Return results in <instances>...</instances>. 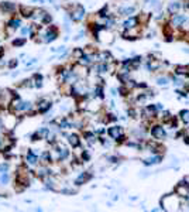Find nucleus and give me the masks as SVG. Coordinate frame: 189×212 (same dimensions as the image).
Listing matches in <instances>:
<instances>
[{
  "instance_id": "nucleus-34",
  "label": "nucleus",
  "mask_w": 189,
  "mask_h": 212,
  "mask_svg": "<svg viewBox=\"0 0 189 212\" xmlns=\"http://www.w3.org/2000/svg\"><path fill=\"white\" fill-rule=\"evenodd\" d=\"M83 54H85V49H83V48H80V47H78V48H75L73 51H72V58L78 61V59H79L80 57H82Z\"/></svg>"
},
{
  "instance_id": "nucleus-8",
  "label": "nucleus",
  "mask_w": 189,
  "mask_h": 212,
  "mask_svg": "<svg viewBox=\"0 0 189 212\" xmlns=\"http://www.w3.org/2000/svg\"><path fill=\"white\" fill-rule=\"evenodd\" d=\"M21 18L20 17H16V16H11L8 18L7 21H6V25H4V33L6 35H13V34L18 31L20 28H21Z\"/></svg>"
},
{
  "instance_id": "nucleus-19",
  "label": "nucleus",
  "mask_w": 189,
  "mask_h": 212,
  "mask_svg": "<svg viewBox=\"0 0 189 212\" xmlns=\"http://www.w3.org/2000/svg\"><path fill=\"white\" fill-rule=\"evenodd\" d=\"M76 62H79V64H82V65H85V66L89 68V66H92L94 62H96V61H94V54L92 55V54H86V52H85Z\"/></svg>"
},
{
  "instance_id": "nucleus-6",
  "label": "nucleus",
  "mask_w": 189,
  "mask_h": 212,
  "mask_svg": "<svg viewBox=\"0 0 189 212\" xmlns=\"http://www.w3.org/2000/svg\"><path fill=\"white\" fill-rule=\"evenodd\" d=\"M107 136L113 139L114 141H117V143H126V134H124V129L121 127V126H118V124H114V126H110L107 130Z\"/></svg>"
},
{
  "instance_id": "nucleus-13",
  "label": "nucleus",
  "mask_w": 189,
  "mask_h": 212,
  "mask_svg": "<svg viewBox=\"0 0 189 212\" xmlns=\"http://www.w3.org/2000/svg\"><path fill=\"white\" fill-rule=\"evenodd\" d=\"M141 35V24L137 25V27H133V28H127L123 31V38L124 40H137L138 37Z\"/></svg>"
},
{
  "instance_id": "nucleus-50",
  "label": "nucleus",
  "mask_w": 189,
  "mask_h": 212,
  "mask_svg": "<svg viewBox=\"0 0 189 212\" xmlns=\"http://www.w3.org/2000/svg\"><path fill=\"white\" fill-rule=\"evenodd\" d=\"M183 88H185V89L188 90V93H189V82H188V83H185V85H183Z\"/></svg>"
},
{
  "instance_id": "nucleus-9",
  "label": "nucleus",
  "mask_w": 189,
  "mask_h": 212,
  "mask_svg": "<svg viewBox=\"0 0 189 212\" xmlns=\"http://www.w3.org/2000/svg\"><path fill=\"white\" fill-rule=\"evenodd\" d=\"M39 151H37L35 148H28L27 154L24 155V164L27 167H35L39 164Z\"/></svg>"
},
{
  "instance_id": "nucleus-29",
  "label": "nucleus",
  "mask_w": 189,
  "mask_h": 212,
  "mask_svg": "<svg viewBox=\"0 0 189 212\" xmlns=\"http://www.w3.org/2000/svg\"><path fill=\"white\" fill-rule=\"evenodd\" d=\"M27 42V38L25 37H16L14 40L11 41V44H13V47H16V48H20V47H24V44Z\"/></svg>"
},
{
  "instance_id": "nucleus-42",
  "label": "nucleus",
  "mask_w": 189,
  "mask_h": 212,
  "mask_svg": "<svg viewBox=\"0 0 189 212\" xmlns=\"http://www.w3.org/2000/svg\"><path fill=\"white\" fill-rule=\"evenodd\" d=\"M173 83L176 85V86H183L185 83H183V79H182L181 76L179 78H173Z\"/></svg>"
},
{
  "instance_id": "nucleus-15",
  "label": "nucleus",
  "mask_w": 189,
  "mask_h": 212,
  "mask_svg": "<svg viewBox=\"0 0 189 212\" xmlns=\"http://www.w3.org/2000/svg\"><path fill=\"white\" fill-rule=\"evenodd\" d=\"M0 8L6 13V14H8V16H13L16 11H18V4L17 3H14V1H0Z\"/></svg>"
},
{
  "instance_id": "nucleus-33",
  "label": "nucleus",
  "mask_w": 189,
  "mask_h": 212,
  "mask_svg": "<svg viewBox=\"0 0 189 212\" xmlns=\"http://www.w3.org/2000/svg\"><path fill=\"white\" fill-rule=\"evenodd\" d=\"M138 21H140V24H144V25H147V23H148V20H150V14L148 13H140L138 14Z\"/></svg>"
},
{
  "instance_id": "nucleus-38",
  "label": "nucleus",
  "mask_w": 189,
  "mask_h": 212,
  "mask_svg": "<svg viewBox=\"0 0 189 212\" xmlns=\"http://www.w3.org/2000/svg\"><path fill=\"white\" fill-rule=\"evenodd\" d=\"M30 31H31V24L30 25H21V28H20V33L23 37L25 35H30Z\"/></svg>"
},
{
  "instance_id": "nucleus-10",
  "label": "nucleus",
  "mask_w": 189,
  "mask_h": 212,
  "mask_svg": "<svg viewBox=\"0 0 189 212\" xmlns=\"http://www.w3.org/2000/svg\"><path fill=\"white\" fill-rule=\"evenodd\" d=\"M186 23H189V17L186 14H179V13L173 14L169 21V24L173 28H182V30H186Z\"/></svg>"
},
{
  "instance_id": "nucleus-12",
  "label": "nucleus",
  "mask_w": 189,
  "mask_h": 212,
  "mask_svg": "<svg viewBox=\"0 0 189 212\" xmlns=\"http://www.w3.org/2000/svg\"><path fill=\"white\" fill-rule=\"evenodd\" d=\"M52 107V102L48 98H41L37 100V106H35V110L39 114H45L48 110H51Z\"/></svg>"
},
{
  "instance_id": "nucleus-1",
  "label": "nucleus",
  "mask_w": 189,
  "mask_h": 212,
  "mask_svg": "<svg viewBox=\"0 0 189 212\" xmlns=\"http://www.w3.org/2000/svg\"><path fill=\"white\" fill-rule=\"evenodd\" d=\"M8 112L13 114H17L20 117H24L27 113L34 114L37 113V110L34 109V105H32L30 100H23L20 96H14L11 99L10 105H8Z\"/></svg>"
},
{
  "instance_id": "nucleus-32",
  "label": "nucleus",
  "mask_w": 189,
  "mask_h": 212,
  "mask_svg": "<svg viewBox=\"0 0 189 212\" xmlns=\"http://www.w3.org/2000/svg\"><path fill=\"white\" fill-rule=\"evenodd\" d=\"M17 86H18V88H24V89H25V88H32L34 85H32V79H31V78H27V79H23V81L20 82Z\"/></svg>"
},
{
  "instance_id": "nucleus-28",
  "label": "nucleus",
  "mask_w": 189,
  "mask_h": 212,
  "mask_svg": "<svg viewBox=\"0 0 189 212\" xmlns=\"http://www.w3.org/2000/svg\"><path fill=\"white\" fill-rule=\"evenodd\" d=\"M175 73L178 76H188L189 78V65H176L175 66Z\"/></svg>"
},
{
  "instance_id": "nucleus-7",
  "label": "nucleus",
  "mask_w": 189,
  "mask_h": 212,
  "mask_svg": "<svg viewBox=\"0 0 189 212\" xmlns=\"http://www.w3.org/2000/svg\"><path fill=\"white\" fill-rule=\"evenodd\" d=\"M93 37L99 41V42L104 44V45H110L111 42L114 41V33L111 31L110 28H107V27H104V28H102V30H99Z\"/></svg>"
},
{
  "instance_id": "nucleus-26",
  "label": "nucleus",
  "mask_w": 189,
  "mask_h": 212,
  "mask_svg": "<svg viewBox=\"0 0 189 212\" xmlns=\"http://www.w3.org/2000/svg\"><path fill=\"white\" fill-rule=\"evenodd\" d=\"M182 8V3L181 1H172V3H169L168 4V7H166V11L173 16V14H176V13H179V10Z\"/></svg>"
},
{
  "instance_id": "nucleus-52",
  "label": "nucleus",
  "mask_w": 189,
  "mask_h": 212,
  "mask_svg": "<svg viewBox=\"0 0 189 212\" xmlns=\"http://www.w3.org/2000/svg\"><path fill=\"white\" fill-rule=\"evenodd\" d=\"M48 3H54V1H56V0H47Z\"/></svg>"
},
{
  "instance_id": "nucleus-48",
  "label": "nucleus",
  "mask_w": 189,
  "mask_h": 212,
  "mask_svg": "<svg viewBox=\"0 0 189 212\" xmlns=\"http://www.w3.org/2000/svg\"><path fill=\"white\" fill-rule=\"evenodd\" d=\"M183 182H185V184H186V185L189 187V175H186V177L183 178Z\"/></svg>"
},
{
  "instance_id": "nucleus-14",
  "label": "nucleus",
  "mask_w": 189,
  "mask_h": 212,
  "mask_svg": "<svg viewBox=\"0 0 189 212\" xmlns=\"http://www.w3.org/2000/svg\"><path fill=\"white\" fill-rule=\"evenodd\" d=\"M49 134H51V129H49V127H39L38 130H35L31 134V140H32V141L47 140Z\"/></svg>"
},
{
  "instance_id": "nucleus-27",
  "label": "nucleus",
  "mask_w": 189,
  "mask_h": 212,
  "mask_svg": "<svg viewBox=\"0 0 189 212\" xmlns=\"http://www.w3.org/2000/svg\"><path fill=\"white\" fill-rule=\"evenodd\" d=\"M32 79V85H34V88H42V85H44V76H42V73L39 72H35L34 75L31 76Z\"/></svg>"
},
{
  "instance_id": "nucleus-4",
  "label": "nucleus",
  "mask_w": 189,
  "mask_h": 212,
  "mask_svg": "<svg viewBox=\"0 0 189 212\" xmlns=\"http://www.w3.org/2000/svg\"><path fill=\"white\" fill-rule=\"evenodd\" d=\"M31 20L39 25H48L51 24V21H52V16H51L49 11L44 10V8H35Z\"/></svg>"
},
{
  "instance_id": "nucleus-39",
  "label": "nucleus",
  "mask_w": 189,
  "mask_h": 212,
  "mask_svg": "<svg viewBox=\"0 0 189 212\" xmlns=\"http://www.w3.org/2000/svg\"><path fill=\"white\" fill-rule=\"evenodd\" d=\"M17 65H18V59H17V58H11V59L7 62V68H10V69L17 68Z\"/></svg>"
},
{
  "instance_id": "nucleus-16",
  "label": "nucleus",
  "mask_w": 189,
  "mask_h": 212,
  "mask_svg": "<svg viewBox=\"0 0 189 212\" xmlns=\"http://www.w3.org/2000/svg\"><path fill=\"white\" fill-rule=\"evenodd\" d=\"M94 61L96 62H113V57L109 51H97L94 54Z\"/></svg>"
},
{
  "instance_id": "nucleus-37",
  "label": "nucleus",
  "mask_w": 189,
  "mask_h": 212,
  "mask_svg": "<svg viewBox=\"0 0 189 212\" xmlns=\"http://www.w3.org/2000/svg\"><path fill=\"white\" fill-rule=\"evenodd\" d=\"M58 192L65 194V195H73V194H76V189L75 188H59Z\"/></svg>"
},
{
  "instance_id": "nucleus-25",
  "label": "nucleus",
  "mask_w": 189,
  "mask_h": 212,
  "mask_svg": "<svg viewBox=\"0 0 189 212\" xmlns=\"http://www.w3.org/2000/svg\"><path fill=\"white\" fill-rule=\"evenodd\" d=\"M52 153L49 150H45L39 154V164H44V165H48V164L52 163Z\"/></svg>"
},
{
  "instance_id": "nucleus-3",
  "label": "nucleus",
  "mask_w": 189,
  "mask_h": 212,
  "mask_svg": "<svg viewBox=\"0 0 189 212\" xmlns=\"http://www.w3.org/2000/svg\"><path fill=\"white\" fill-rule=\"evenodd\" d=\"M161 206L165 211H178V209H181L179 206H182L181 196L178 195L176 192L171 194V195H165L161 199Z\"/></svg>"
},
{
  "instance_id": "nucleus-47",
  "label": "nucleus",
  "mask_w": 189,
  "mask_h": 212,
  "mask_svg": "<svg viewBox=\"0 0 189 212\" xmlns=\"http://www.w3.org/2000/svg\"><path fill=\"white\" fill-rule=\"evenodd\" d=\"M4 51H6V49H4V47H1V45H0V59H1V57H3Z\"/></svg>"
},
{
  "instance_id": "nucleus-49",
  "label": "nucleus",
  "mask_w": 189,
  "mask_h": 212,
  "mask_svg": "<svg viewBox=\"0 0 189 212\" xmlns=\"http://www.w3.org/2000/svg\"><path fill=\"white\" fill-rule=\"evenodd\" d=\"M0 130H4V123H3V119H0Z\"/></svg>"
},
{
  "instance_id": "nucleus-18",
  "label": "nucleus",
  "mask_w": 189,
  "mask_h": 212,
  "mask_svg": "<svg viewBox=\"0 0 189 212\" xmlns=\"http://www.w3.org/2000/svg\"><path fill=\"white\" fill-rule=\"evenodd\" d=\"M90 178H92V174H90L89 171H83V172H80L78 177L75 178V182H73V184H75L76 187H80V185L86 184Z\"/></svg>"
},
{
  "instance_id": "nucleus-5",
  "label": "nucleus",
  "mask_w": 189,
  "mask_h": 212,
  "mask_svg": "<svg viewBox=\"0 0 189 212\" xmlns=\"http://www.w3.org/2000/svg\"><path fill=\"white\" fill-rule=\"evenodd\" d=\"M68 13H69L71 21H73V23H80L86 17V10L82 4H72L71 8L68 10Z\"/></svg>"
},
{
  "instance_id": "nucleus-51",
  "label": "nucleus",
  "mask_w": 189,
  "mask_h": 212,
  "mask_svg": "<svg viewBox=\"0 0 189 212\" xmlns=\"http://www.w3.org/2000/svg\"><path fill=\"white\" fill-rule=\"evenodd\" d=\"M111 95H113V96H116V95H117V90H116V89H111Z\"/></svg>"
},
{
  "instance_id": "nucleus-23",
  "label": "nucleus",
  "mask_w": 189,
  "mask_h": 212,
  "mask_svg": "<svg viewBox=\"0 0 189 212\" xmlns=\"http://www.w3.org/2000/svg\"><path fill=\"white\" fill-rule=\"evenodd\" d=\"M137 25H140V21H138V17L137 16H130L123 21V28H124V30L133 28V27H137Z\"/></svg>"
},
{
  "instance_id": "nucleus-21",
  "label": "nucleus",
  "mask_w": 189,
  "mask_h": 212,
  "mask_svg": "<svg viewBox=\"0 0 189 212\" xmlns=\"http://www.w3.org/2000/svg\"><path fill=\"white\" fill-rule=\"evenodd\" d=\"M100 107H102V105H100V99L93 98L92 100H87L86 110H89V112H93V113H96V112H99V110H100Z\"/></svg>"
},
{
  "instance_id": "nucleus-44",
  "label": "nucleus",
  "mask_w": 189,
  "mask_h": 212,
  "mask_svg": "<svg viewBox=\"0 0 189 212\" xmlns=\"http://www.w3.org/2000/svg\"><path fill=\"white\" fill-rule=\"evenodd\" d=\"M107 160H109L110 163H117L118 157H116V155H110V157H107Z\"/></svg>"
},
{
  "instance_id": "nucleus-40",
  "label": "nucleus",
  "mask_w": 189,
  "mask_h": 212,
  "mask_svg": "<svg viewBox=\"0 0 189 212\" xmlns=\"http://www.w3.org/2000/svg\"><path fill=\"white\" fill-rule=\"evenodd\" d=\"M8 168H10V164L7 161H3V163H0V172H7Z\"/></svg>"
},
{
  "instance_id": "nucleus-46",
  "label": "nucleus",
  "mask_w": 189,
  "mask_h": 212,
  "mask_svg": "<svg viewBox=\"0 0 189 212\" xmlns=\"http://www.w3.org/2000/svg\"><path fill=\"white\" fill-rule=\"evenodd\" d=\"M32 3H38V4H42V3H45L47 0H31Z\"/></svg>"
},
{
  "instance_id": "nucleus-11",
  "label": "nucleus",
  "mask_w": 189,
  "mask_h": 212,
  "mask_svg": "<svg viewBox=\"0 0 189 212\" xmlns=\"http://www.w3.org/2000/svg\"><path fill=\"white\" fill-rule=\"evenodd\" d=\"M150 134L152 136V139L157 140V141H161L166 137V131L161 124H152L150 129Z\"/></svg>"
},
{
  "instance_id": "nucleus-20",
  "label": "nucleus",
  "mask_w": 189,
  "mask_h": 212,
  "mask_svg": "<svg viewBox=\"0 0 189 212\" xmlns=\"http://www.w3.org/2000/svg\"><path fill=\"white\" fill-rule=\"evenodd\" d=\"M66 140H68V143H69V146H71L72 148H79V147H80V137H79V134H76V133L66 134Z\"/></svg>"
},
{
  "instance_id": "nucleus-36",
  "label": "nucleus",
  "mask_w": 189,
  "mask_h": 212,
  "mask_svg": "<svg viewBox=\"0 0 189 212\" xmlns=\"http://www.w3.org/2000/svg\"><path fill=\"white\" fill-rule=\"evenodd\" d=\"M179 117H181L182 122L188 124V123H189V110H188V109H183V110H181V112H179Z\"/></svg>"
},
{
  "instance_id": "nucleus-31",
  "label": "nucleus",
  "mask_w": 189,
  "mask_h": 212,
  "mask_svg": "<svg viewBox=\"0 0 189 212\" xmlns=\"http://www.w3.org/2000/svg\"><path fill=\"white\" fill-rule=\"evenodd\" d=\"M148 6H150L154 11H158V10H161V7H162V4H161L159 0H148Z\"/></svg>"
},
{
  "instance_id": "nucleus-45",
  "label": "nucleus",
  "mask_w": 189,
  "mask_h": 212,
  "mask_svg": "<svg viewBox=\"0 0 189 212\" xmlns=\"http://www.w3.org/2000/svg\"><path fill=\"white\" fill-rule=\"evenodd\" d=\"M35 62H37V58H31V59H30L28 62L25 61V66H31L32 64H35Z\"/></svg>"
},
{
  "instance_id": "nucleus-22",
  "label": "nucleus",
  "mask_w": 189,
  "mask_h": 212,
  "mask_svg": "<svg viewBox=\"0 0 189 212\" xmlns=\"http://www.w3.org/2000/svg\"><path fill=\"white\" fill-rule=\"evenodd\" d=\"M175 192L181 196V198H188L189 196V187L182 181V182H179V184L175 187Z\"/></svg>"
},
{
  "instance_id": "nucleus-2",
  "label": "nucleus",
  "mask_w": 189,
  "mask_h": 212,
  "mask_svg": "<svg viewBox=\"0 0 189 212\" xmlns=\"http://www.w3.org/2000/svg\"><path fill=\"white\" fill-rule=\"evenodd\" d=\"M58 35H59L58 27L54 24H48L44 30H41V27H39V31L34 40L39 41V42H44V44H51V42H54L58 38Z\"/></svg>"
},
{
  "instance_id": "nucleus-41",
  "label": "nucleus",
  "mask_w": 189,
  "mask_h": 212,
  "mask_svg": "<svg viewBox=\"0 0 189 212\" xmlns=\"http://www.w3.org/2000/svg\"><path fill=\"white\" fill-rule=\"evenodd\" d=\"M51 51H52V52H59V54H61V52H65V51H66V47H65V45L54 47V48H51Z\"/></svg>"
},
{
  "instance_id": "nucleus-24",
  "label": "nucleus",
  "mask_w": 189,
  "mask_h": 212,
  "mask_svg": "<svg viewBox=\"0 0 189 212\" xmlns=\"http://www.w3.org/2000/svg\"><path fill=\"white\" fill-rule=\"evenodd\" d=\"M162 161V155L161 154H152L151 157H147V158H144L142 160V163H144V165H155V164H159Z\"/></svg>"
},
{
  "instance_id": "nucleus-35",
  "label": "nucleus",
  "mask_w": 189,
  "mask_h": 212,
  "mask_svg": "<svg viewBox=\"0 0 189 212\" xmlns=\"http://www.w3.org/2000/svg\"><path fill=\"white\" fill-rule=\"evenodd\" d=\"M8 182H10L8 171L7 172H0V184H1V185H7Z\"/></svg>"
},
{
  "instance_id": "nucleus-43",
  "label": "nucleus",
  "mask_w": 189,
  "mask_h": 212,
  "mask_svg": "<svg viewBox=\"0 0 189 212\" xmlns=\"http://www.w3.org/2000/svg\"><path fill=\"white\" fill-rule=\"evenodd\" d=\"M85 34H86V33H85V31H80V33H79L78 35H76L75 38H73V40H75V41H78V40H82V38L85 37Z\"/></svg>"
},
{
  "instance_id": "nucleus-17",
  "label": "nucleus",
  "mask_w": 189,
  "mask_h": 212,
  "mask_svg": "<svg viewBox=\"0 0 189 212\" xmlns=\"http://www.w3.org/2000/svg\"><path fill=\"white\" fill-rule=\"evenodd\" d=\"M34 10H35V7H31V6H25V4H20L18 6V13L21 14L23 18H27V20H31L32 14H34Z\"/></svg>"
},
{
  "instance_id": "nucleus-30",
  "label": "nucleus",
  "mask_w": 189,
  "mask_h": 212,
  "mask_svg": "<svg viewBox=\"0 0 189 212\" xmlns=\"http://www.w3.org/2000/svg\"><path fill=\"white\" fill-rule=\"evenodd\" d=\"M171 81V78L169 76H166V75H161V76H158L157 78V85L159 86H166L168 83Z\"/></svg>"
}]
</instances>
